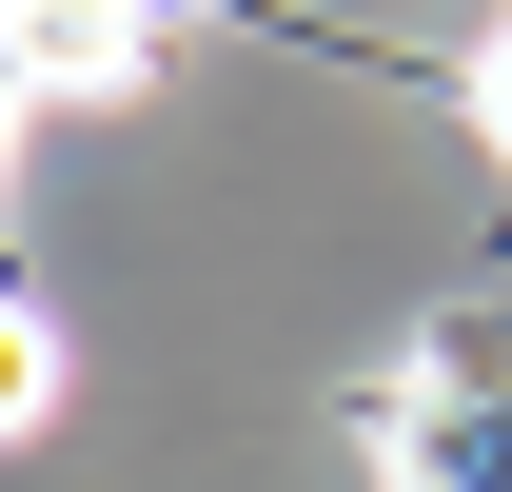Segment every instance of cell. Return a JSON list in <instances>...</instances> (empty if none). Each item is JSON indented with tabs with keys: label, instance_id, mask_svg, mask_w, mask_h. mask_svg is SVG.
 <instances>
[{
	"label": "cell",
	"instance_id": "obj_2",
	"mask_svg": "<svg viewBox=\"0 0 512 492\" xmlns=\"http://www.w3.org/2000/svg\"><path fill=\"white\" fill-rule=\"evenodd\" d=\"M473 138H493V158H512V40H493V60H473Z\"/></svg>",
	"mask_w": 512,
	"mask_h": 492
},
{
	"label": "cell",
	"instance_id": "obj_1",
	"mask_svg": "<svg viewBox=\"0 0 512 492\" xmlns=\"http://www.w3.org/2000/svg\"><path fill=\"white\" fill-rule=\"evenodd\" d=\"M20 79L40 99H119L138 79V0H20Z\"/></svg>",
	"mask_w": 512,
	"mask_h": 492
}]
</instances>
